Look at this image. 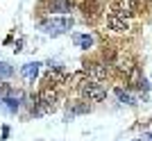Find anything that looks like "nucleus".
<instances>
[{
  "label": "nucleus",
  "mask_w": 152,
  "mask_h": 141,
  "mask_svg": "<svg viewBox=\"0 0 152 141\" xmlns=\"http://www.w3.org/2000/svg\"><path fill=\"white\" fill-rule=\"evenodd\" d=\"M107 25H109V30H114V32H127V30H129L127 18H123V16H118V14H109L107 16Z\"/></svg>",
  "instance_id": "423d86ee"
},
{
  "label": "nucleus",
  "mask_w": 152,
  "mask_h": 141,
  "mask_svg": "<svg viewBox=\"0 0 152 141\" xmlns=\"http://www.w3.org/2000/svg\"><path fill=\"white\" fill-rule=\"evenodd\" d=\"M66 77H68V73L64 68H59V66H55V68L48 70V75H45V87H55V84H61L66 82Z\"/></svg>",
  "instance_id": "39448f33"
},
{
  "label": "nucleus",
  "mask_w": 152,
  "mask_h": 141,
  "mask_svg": "<svg viewBox=\"0 0 152 141\" xmlns=\"http://www.w3.org/2000/svg\"><path fill=\"white\" fill-rule=\"evenodd\" d=\"M12 93V87L7 82H0V98H5V96H9Z\"/></svg>",
  "instance_id": "2eb2a0df"
},
{
  "label": "nucleus",
  "mask_w": 152,
  "mask_h": 141,
  "mask_svg": "<svg viewBox=\"0 0 152 141\" xmlns=\"http://www.w3.org/2000/svg\"><path fill=\"white\" fill-rule=\"evenodd\" d=\"M132 68H134V64H132V59H129V57H125V59H118V70H121V73L129 75V73H132Z\"/></svg>",
  "instance_id": "9b49d317"
},
{
  "label": "nucleus",
  "mask_w": 152,
  "mask_h": 141,
  "mask_svg": "<svg viewBox=\"0 0 152 141\" xmlns=\"http://www.w3.org/2000/svg\"><path fill=\"white\" fill-rule=\"evenodd\" d=\"M116 96H118V100L121 103H125V105H134V98L127 93V91H123V89H116Z\"/></svg>",
  "instance_id": "ddd939ff"
},
{
  "label": "nucleus",
  "mask_w": 152,
  "mask_h": 141,
  "mask_svg": "<svg viewBox=\"0 0 152 141\" xmlns=\"http://www.w3.org/2000/svg\"><path fill=\"white\" fill-rule=\"evenodd\" d=\"M39 66H41V64H37V62H30V64H25L23 68H20V73H23L25 77H37Z\"/></svg>",
  "instance_id": "1a4fd4ad"
},
{
  "label": "nucleus",
  "mask_w": 152,
  "mask_h": 141,
  "mask_svg": "<svg viewBox=\"0 0 152 141\" xmlns=\"http://www.w3.org/2000/svg\"><path fill=\"white\" fill-rule=\"evenodd\" d=\"M111 14H118V16L127 18V16H132V14H134V7H132L129 0H116L114 5H111Z\"/></svg>",
  "instance_id": "0eeeda50"
},
{
  "label": "nucleus",
  "mask_w": 152,
  "mask_h": 141,
  "mask_svg": "<svg viewBox=\"0 0 152 141\" xmlns=\"http://www.w3.org/2000/svg\"><path fill=\"white\" fill-rule=\"evenodd\" d=\"M14 73V68L9 64H0V77H9Z\"/></svg>",
  "instance_id": "4468645a"
},
{
  "label": "nucleus",
  "mask_w": 152,
  "mask_h": 141,
  "mask_svg": "<svg viewBox=\"0 0 152 141\" xmlns=\"http://www.w3.org/2000/svg\"><path fill=\"white\" fill-rule=\"evenodd\" d=\"M80 93H82L84 100H89V103H102L104 98H107V89L100 87V84L95 82V80H86V82L80 87Z\"/></svg>",
  "instance_id": "f257e3e1"
},
{
  "label": "nucleus",
  "mask_w": 152,
  "mask_h": 141,
  "mask_svg": "<svg viewBox=\"0 0 152 141\" xmlns=\"http://www.w3.org/2000/svg\"><path fill=\"white\" fill-rule=\"evenodd\" d=\"M73 9V0H50V12L66 14Z\"/></svg>",
  "instance_id": "6e6552de"
},
{
  "label": "nucleus",
  "mask_w": 152,
  "mask_h": 141,
  "mask_svg": "<svg viewBox=\"0 0 152 141\" xmlns=\"http://www.w3.org/2000/svg\"><path fill=\"white\" fill-rule=\"evenodd\" d=\"M73 41H75L77 46H82V48H91V46H93V37H89V34H75Z\"/></svg>",
  "instance_id": "9d476101"
},
{
  "label": "nucleus",
  "mask_w": 152,
  "mask_h": 141,
  "mask_svg": "<svg viewBox=\"0 0 152 141\" xmlns=\"http://www.w3.org/2000/svg\"><path fill=\"white\" fill-rule=\"evenodd\" d=\"M129 2H132V7H134V9H136V7L141 5V0H129Z\"/></svg>",
  "instance_id": "dca6fc26"
},
{
  "label": "nucleus",
  "mask_w": 152,
  "mask_h": 141,
  "mask_svg": "<svg viewBox=\"0 0 152 141\" xmlns=\"http://www.w3.org/2000/svg\"><path fill=\"white\" fill-rule=\"evenodd\" d=\"M86 73H89L91 80H95V82H102V80H107V66L102 64V62H91V64H86Z\"/></svg>",
  "instance_id": "20e7f679"
},
{
  "label": "nucleus",
  "mask_w": 152,
  "mask_h": 141,
  "mask_svg": "<svg viewBox=\"0 0 152 141\" xmlns=\"http://www.w3.org/2000/svg\"><path fill=\"white\" fill-rule=\"evenodd\" d=\"M18 100H20V93H16V98L5 96V103H7V107H9V112H16V109H18Z\"/></svg>",
  "instance_id": "f8f14e48"
},
{
  "label": "nucleus",
  "mask_w": 152,
  "mask_h": 141,
  "mask_svg": "<svg viewBox=\"0 0 152 141\" xmlns=\"http://www.w3.org/2000/svg\"><path fill=\"white\" fill-rule=\"evenodd\" d=\"M70 25H73V18H50L43 23V30L48 34H61L70 30Z\"/></svg>",
  "instance_id": "f03ea898"
},
{
  "label": "nucleus",
  "mask_w": 152,
  "mask_h": 141,
  "mask_svg": "<svg viewBox=\"0 0 152 141\" xmlns=\"http://www.w3.org/2000/svg\"><path fill=\"white\" fill-rule=\"evenodd\" d=\"M39 103H41V107L37 109L39 114H41V112H48V109H52L55 107V100H57V93H55V89H52V87H43V89L39 91Z\"/></svg>",
  "instance_id": "7ed1b4c3"
}]
</instances>
